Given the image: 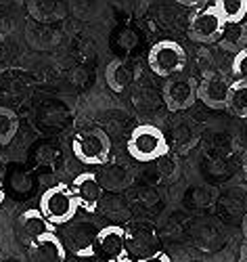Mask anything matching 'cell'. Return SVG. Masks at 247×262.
<instances>
[{"instance_id": "1", "label": "cell", "mask_w": 247, "mask_h": 262, "mask_svg": "<svg viewBox=\"0 0 247 262\" xmlns=\"http://www.w3.org/2000/svg\"><path fill=\"white\" fill-rule=\"evenodd\" d=\"M126 149L132 160L141 164H151V162H160L164 156L170 154V143L162 133V128L153 124H141L128 137Z\"/></svg>"}, {"instance_id": "2", "label": "cell", "mask_w": 247, "mask_h": 262, "mask_svg": "<svg viewBox=\"0 0 247 262\" xmlns=\"http://www.w3.org/2000/svg\"><path fill=\"white\" fill-rule=\"evenodd\" d=\"M38 210L44 214V218H47L53 227H63L74 221L80 206H78L76 195L72 193V187L59 183V185L49 187L42 193Z\"/></svg>"}, {"instance_id": "3", "label": "cell", "mask_w": 247, "mask_h": 262, "mask_svg": "<svg viewBox=\"0 0 247 262\" xmlns=\"http://www.w3.org/2000/svg\"><path fill=\"white\" fill-rule=\"evenodd\" d=\"M72 151L84 166H105L111 158V139L101 128H86L74 137Z\"/></svg>"}, {"instance_id": "4", "label": "cell", "mask_w": 247, "mask_h": 262, "mask_svg": "<svg viewBox=\"0 0 247 262\" xmlns=\"http://www.w3.org/2000/svg\"><path fill=\"white\" fill-rule=\"evenodd\" d=\"M227 21L222 17L220 3L218 0H210L201 9H195L191 21H189V38L197 45H210V42H218V38L224 32Z\"/></svg>"}, {"instance_id": "5", "label": "cell", "mask_w": 247, "mask_h": 262, "mask_svg": "<svg viewBox=\"0 0 247 262\" xmlns=\"http://www.w3.org/2000/svg\"><path fill=\"white\" fill-rule=\"evenodd\" d=\"M147 61L155 76L170 80L183 74L187 65V51L176 40H160L151 47Z\"/></svg>"}, {"instance_id": "6", "label": "cell", "mask_w": 247, "mask_h": 262, "mask_svg": "<svg viewBox=\"0 0 247 262\" xmlns=\"http://www.w3.org/2000/svg\"><path fill=\"white\" fill-rule=\"evenodd\" d=\"M162 97H164L168 112H172V114L191 109L197 101V82L193 76H185V74L174 76V78L166 80L164 89H162Z\"/></svg>"}, {"instance_id": "7", "label": "cell", "mask_w": 247, "mask_h": 262, "mask_svg": "<svg viewBox=\"0 0 247 262\" xmlns=\"http://www.w3.org/2000/svg\"><path fill=\"white\" fill-rule=\"evenodd\" d=\"M97 233L99 229H95L93 223H70L65 225L63 231V244L65 248H70L72 252H76L80 258H93L97 254L95 244H97Z\"/></svg>"}, {"instance_id": "8", "label": "cell", "mask_w": 247, "mask_h": 262, "mask_svg": "<svg viewBox=\"0 0 247 262\" xmlns=\"http://www.w3.org/2000/svg\"><path fill=\"white\" fill-rule=\"evenodd\" d=\"M126 231V248H128V254H134L139 258H145L155 250L160 237H157V229L153 223L149 221H134L130 223L128 227H124Z\"/></svg>"}, {"instance_id": "9", "label": "cell", "mask_w": 247, "mask_h": 262, "mask_svg": "<svg viewBox=\"0 0 247 262\" xmlns=\"http://www.w3.org/2000/svg\"><path fill=\"white\" fill-rule=\"evenodd\" d=\"M231 82L222 72H208L197 84V99L208 105L210 109H224L227 107Z\"/></svg>"}, {"instance_id": "10", "label": "cell", "mask_w": 247, "mask_h": 262, "mask_svg": "<svg viewBox=\"0 0 247 262\" xmlns=\"http://www.w3.org/2000/svg\"><path fill=\"white\" fill-rule=\"evenodd\" d=\"M101 185L97 179V172H80L72 183V193L76 195L78 206L88 214L99 212L101 204Z\"/></svg>"}, {"instance_id": "11", "label": "cell", "mask_w": 247, "mask_h": 262, "mask_svg": "<svg viewBox=\"0 0 247 262\" xmlns=\"http://www.w3.org/2000/svg\"><path fill=\"white\" fill-rule=\"evenodd\" d=\"M97 254H101L105 260L114 258H124L130 256L126 248V231L120 225H107L101 227L97 233V244H95Z\"/></svg>"}, {"instance_id": "12", "label": "cell", "mask_w": 247, "mask_h": 262, "mask_svg": "<svg viewBox=\"0 0 247 262\" xmlns=\"http://www.w3.org/2000/svg\"><path fill=\"white\" fill-rule=\"evenodd\" d=\"M28 252L32 262H65L67 258V248L57 231L32 242L28 246Z\"/></svg>"}, {"instance_id": "13", "label": "cell", "mask_w": 247, "mask_h": 262, "mask_svg": "<svg viewBox=\"0 0 247 262\" xmlns=\"http://www.w3.org/2000/svg\"><path fill=\"white\" fill-rule=\"evenodd\" d=\"M97 179L103 191L109 193H120L124 189H128L134 181V170L124 164V162H107L105 166H101V170L97 172Z\"/></svg>"}, {"instance_id": "14", "label": "cell", "mask_w": 247, "mask_h": 262, "mask_svg": "<svg viewBox=\"0 0 247 262\" xmlns=\"http://www.w3.org/2000/svg\"><path fill=\"white\" fill-rule=\"evenodd\" d=\"M17 231H19L21 239H24V244L30 246L42 235L53 233L55 227L44 218V214L40 210H24L17 218Z\"/></svg>"}, {"instance_id": "15", "label": "cell", "mask_w": 247, "mask_h": 262, "mask_svg": "<svg viewBox=\"0 0 247 262\" xmlns=\"http://www.w3.org/2000/svg\"><path fill=\"white\" fill-rule=\"evenodd\" d=\"M134 78H137L134 68L124 59H114L105 70V82L114 93H124L134 82Z\"/></svg>"}, {"instance_id": "16", "label": "cell", "mask_w": 247, "mask_h": 262, "mask_svg": "<svg viewBox=\"0 0 247 262\" xmlns=\"http://www.w3.org/2000/svg\"><path fill=\"white\" fill-rule=\"evenodd\" d=\"M218 45H220L222 51L233 53V55L247 49V21H243V24H227L224 26L222 36L218 38Z\"/></svg>"}, {"instance_id": "17", "label": "cell", "mask_w": 247, "mask_h": 262, "mask_svg": "<svg viewBox=\"0 0 247 262\" xmlns=\"http://www.w3.org/2000/svg\"><path fill=\"white\" fill-rule=\"evenodd\" d=\"M227 112L235 118L245 120L247 118V82L243 80H235L231 82L229 89V97H227Z\"/></svg>"}, {"instance_id": "18", "label": "cell", "mask_w": 247, "mask_h": 262, "mask_svg": "<svg viewBox=\"0 0 247 262\" xmlns=\"http://www.w3.org/2000/svg\"><path fill=\"white\" fill-rule=\"evenodd\" d=\"M30 15L40 24H51L65 15V9L57 3H30Z\"/></svg>"}, {"instance_id": "19", "label": "cell", "mask_w": 247, "mask_h": 262, "mask_svg": "<svg viewBox=\"0 0 247 262\" xmlns=\"http://www.w3.org/2000/svg\"><path fill=\"white\" fill-rule=\"evenodd\" d=\"M227 24H243L247 17V0H218Z\"/></svg>"}, {"instance_id": "20", "label": "cell", "mask_w": 247, "mask_h": 262, "mask_svg": "<svg viewBox=\"0 0 247 262\" xmlns=\"http://www.w3.org/2000/svg\"><path fill=\"white\" fill-rule=\"evenodd\" d=\"M17 128H19V120L13 109L0 107V145H9L17 135Z\"/></svg>"}, {"instance_id": "21", "label": "cell", "mask_w": 247, "mask_h": 262, "mask_svg": "<svg viewBox=\"0 0 247 262\" xmlns=\"http://www.w3.org/2000/svg\"><path fill=\"white\" fill-rule=\"evenodd\" d=\"M231 72H233L235 80L247 82V49H243L241 53L235 55V59L231 63Z\"/></svg>"}, {"instance_id": "22", "label": "cell", "mask_w": 247, "mask_h": 262, "mask_svg": "<svg viewBox=\"0 0 247 262\" xmlns=\"http://www.w3.org/2000/svg\"><path fill=\"white\" fill-rule=\"evenodd\" d=\"M137 262H174L166 252H153V254H149V256H145V258H139Z\"/></svg>"}, {"instance_id": "23", "label": "cell", "mask_w": 247, "mask_h": 262, "mask_svg": "<svg viewBox=\"0 0 247 262\" xmlns=\"http://www.w3.org/2000/svg\"><path fill=\"white\" fill-rule=\"evenodd\" d=\"M206 3H208V0H181L183 7H199V9L204 7Z\"/></svg>"}, {"instance_id": "24", "label": "cell", "mask_w": 247, "mask_h": 262, "mask_svg": "<svg viewBox=\"0 0 247 262\" xmlns=\"http://www.w3.org/2000/svg\"><path fill=\"white\" fill-rule=\"evenodd\" d=\"M241 229H243V237H245V242H247V212L243 216V223H241Z\"/></svg>"}, {"instance_id": "25", "label": "cell", "mask_w": 247, "mask_h": 262, "mask_svg": "<svg viewBox=\"0 0 247 262\" xmlns=\"http://www.w3.org/2000/svg\"><path fill=\"white\" fill-rule=\"evenodd\" d=\"M241 172H243V179H245V183H247V156L243 158V164H241Z\"/></svg>"}, {"instance_id": "26", "label": "cell", "mask_w": 247, "mask_h": 262, "mask_svg": "<svg viewBox=\"0 0 247 262\" xmlns=\"http://www.w3.org/2000/svg\"><path fill=\"white\" fill-rule=\"evenodd\" d=\"M105 262H132V258L124 256V258H114V260H105Z\"/></svg>"}, {"instance_id": "27", "label": "cell", "mask_w": 247, "mask_h": 262, "mask_svg": "<svg viewBox=\"0 0 247 262\" xmlns=\"http://www.w3.org/2000/svg\"><path fill=\"white\" fill-rule=\"evenodd\" d=\"M5 198H7V193H5V189H3V187H0V206L5 204Z\"/></svg>"}]
</instances>
